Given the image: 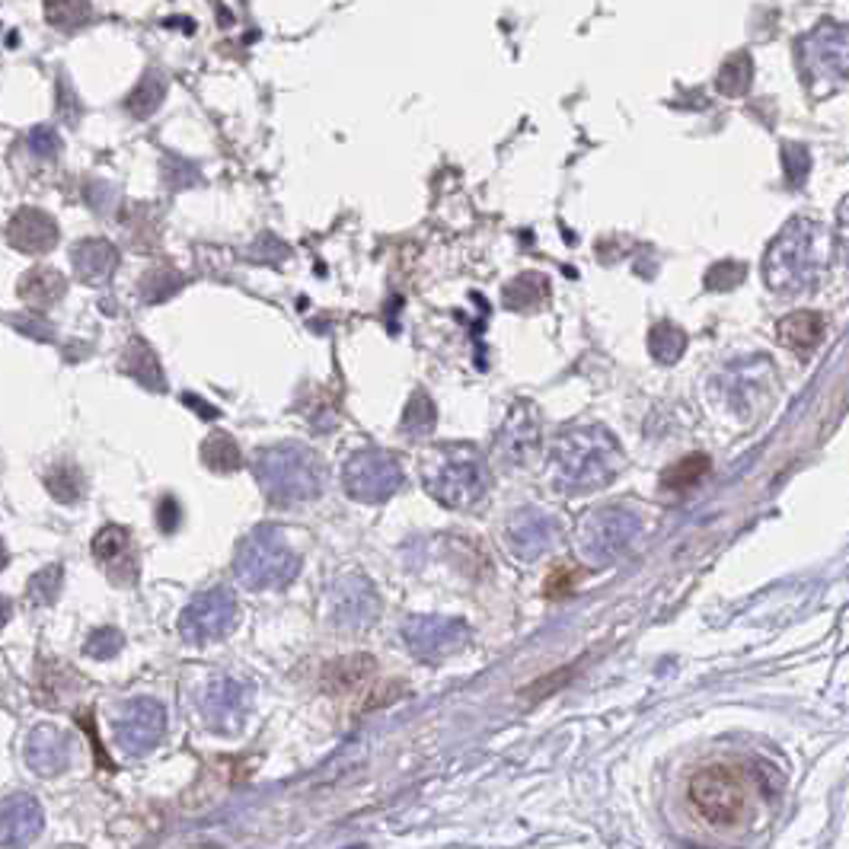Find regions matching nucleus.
Listing matches in <instances>:
<instances>
[{
  "label": "nucleus",
  "instance_id": "f257e3e1",
  "mask_svg": "<svg viewBox=\"0 0 849 849\" xmlns=\"http://www.w3.org/2000/svg\"><path fill=\"white\" fill-rule=\"evenodd\" d=\"M684 798L706 827L735 830L750 821L760 801V786L741 760H709L690 772Z\"/></svg>",
  "mask_w": 849,
  "mask_h": 849
},
{
  "label": "nucleus",
  "instance_id": "f03ea898",
  "mask_svg": "<svg viewBox=\"0 0 849 849\" xmlns=\"http://www.w3.org/2000/svg\"><path fill=\"white\" fill-rule=\"evenodd\" d=\"M259 489L272 505H304L326 492V466L304 444H272L253 461Z\"/></svg>",
  "mask_w": 849,
  "mask_h": 849
},
{
  "label": "nucleus",
  "instance_id": "7ed1b4c3",
  "mask_svg": "<svg viewBox=\"0 0 849 849\" xmlns=\"http://www.w3.org/2000/svg\"><path fill=\"white\" fill-rule=\"evenodd\" d=\"M301 572V556L287 543L284 530L262 524L253 534H246L236 556H233V575L246 592H275L287 588Z\"/></svg>",
  "mask_w": 849,
  "mask_h": 849
},
{
  "label": "nucleus",
  "instance_id": "20e7f679",
  "mask_svg": "<svg viewBox=\"0 0 849 849\" xmlns=\"http://www.w3.org/2000/svg\"><path fill=\"white\" fill-rule=\"evenodd\" d=\"M253 696H256V687L250 680L233 674H214L199 690L195 709L211 731H240V725L253 709Z\"/></svg>",
  "mask_w": 849,
  "mask_h": 849
},
{
  "label": "nucleus",
  "instance_id": "39448f33",
  "mask_svg": "<svg viewBox=\"0 0 849 849\" xmlns=\"http://www.w3.org/2000/svg\"><path fill=\"white\" fill-rule=\"evenodd\" d=\"M236 626V600L228 588L199 594L180 614V636L189 645H208L231 636Z\"/></svg>",
  "mask_w": 849,
  "mask_h": 849
},
{
  "label": "nucleus",
  "instance_id": "423d86ee",
  "mask_svg": "<svg viewBox=\"0 0 849 849\" xmlns=\"http://www.w3.org/2000/svg\"><path fill=\"white\" fill-rule=\"evenodd\" d=\"M166 735V709L151 696L129 699L115 716V745L129 757L151 754Z\"/></svg>",
  "mask_w": 849,
  "mask_h": 849
},
{
  "label": "nucleus",
  "instance_id": "0eeeda50",
  "mask_svg": "<svg viewBox=\"0 0 849 849\" xmlns=\"http://www.w3.org/2000/svg\"><path fill=\"white\" fill-rule=\"evenodd\" d=\"M345 489L358 502H384L400 489V469L381 451H361L345 464Z\"/></svg>",
  "mask_w": 849,
  "mask_h": 849
},
{
  "label": "nucleus",
  "instance_id": "6e6552de",
  "mask_svg": "<svg viewBox=\"0 0 849 849\" xmlns=\"http://www.w3.org/2000/svg\"><path fill=\"white\" fill-rule=\"evenodd\" d=\"M23 757H27V767L36 776H58L71 767V757H74V738L58 728V725H36L29 731L27 745H23Z\"/></svg>",
  "mask_w": 849,
  "mask_h": 849
},
{
  "label": "nucleus",
  "instance_id": "1a4fd4ad",
  "mask_svg": "<svg viewBox=\"0 0 849 849\" xmlns=\"http://www.w3.org/2000/svg\"><path fill=\"white\" fill-rule=\"evenodd\" d=\"M377 610L371 585L361 575H342L330 588V617L338 629H361Z\"/></svg>",
  "mask_w": 849,
  "mask_h": 849
},
{
  "label": "nucleus",
  "instance_id": "9d476101",
  "mask_svg": "<svg viewBox=\"0 0 849 849\" xmlns=\"http://www.w3.org/2000/svg\"><path fill=\"white\" fill-rule=\"evenodd\" d=\"M46 827V811L29 792L0 801V847H27Z\"/></svg>",
  "mask_w": 849,
  "mask_h": 849
},
{
  "label": "nucleus",
  "instance_id": "9b49d317",
  "mask_svg": "<svg viewBox=\"0 0 849 849\" xmlns=\"http://www.w3.org/2000/svg\"><path fill=\"white\" fill-rule=\"evenodd\" d=\"M93 556L105 568V575L115 585H134L138 582V556L131 546V534L119 524H105L103 530L93 537Z\"/></svg>",
  "mask_w": 849,
  "mask_h": 849
},
{
  "label": "nucleus",
  "instance_id": "f8f14e48",
  "mask_svg": "<svg viewBox=\"0 0 849 849\" xmlns=\"http://www.w3.org/2000/svg\"><path fill=\"white\" fill-rule=\"evenodd\" d=\"M7 240L13 250H23L29 256H42L58 243V224L42 208H20L7 224Z\"/></svg>",
  "mask_w": 849,
  "mask_h": 849
},
{
  "label": "nucleus",
  "instance_id": "ddd939ff",
  "mask_svg": "<svg viewBox=\"0 0 849 849\" xmlns=\"http://www.w3.org/2000/svg\"><path fill=\"white\" fill-rule=\"evenodd\" d=\"M71 262L80 282L105 284L119 269V250L103 236H87L71 250Z\"/></svg>",
  "mask_w": 849,
  "mask_h": 849
},
{
  "label": "nucleus",
  "instance_id": "4468645a",
  "mask_svg": "<svg viewBox=\"0 0 849 849\" xmlns=\"http://www.w3.org/2000/svg\"><path fill=\"white\" fill-rule=\"evenodd\" d=\"M64 291H68V279L49 265H36L20 279V297L29 307H52L64 297Z\"/></svg>",
  "mask_w": 849,
  "mask_h": 849
},
{
  "label": "nucleus",
  "instance_id": "2eb2a0df",
  "mask_svg": "<svg viewBox=\"0 0 849 849\" xmlns=\"http://www.w3.org/2000/svg\"><path fill=\"white\" fill-rule=\"evenodd\" d=\"M779 342L786 348H792L798 355H808L818 348L823 335V320L821 313H811V310H801V313H789L782 323H779Z\"/></svg>",
  "mask_w": 849,
  "mask_h": 849
},
{
  "label": "nucleus",
  "instance_id": "dca6fc26",
  "mask_svg": "<svg viewBox=\"0 0 849 849\" xmlns=\"http://www.w3.org/2000/svg\"><path fill=\"white\" fill-rule=\"evenodd\" d=\"M122 371L134 377L144 390H154V393H163L166 390V381H163V371H160V361H156L154 348L144 342V338H131L125 355H122Z\"/></svg>",
  "mask_w": 849,
  "mask_h": 849
},
{
  "label": "nucleus",
  "instance_id": "f3484780",
  "mask_svg": "<svg viewBox=\"0 0 849 849\" xmlns=\"http://www.w3.org/2000/svg\"><path fill=\"white\" fill-rule=\"evenodd\" d=\"M202 464L211 473H236L243 466V451L228 432H211L202 441Z\"/></svg>",
  "mask_w": 849,
  "mask_h": 849
},
{
  "label": "nucleus",
  "instance_id": "a211bd4d",
  "mask_svg": "<svg viewBox=\"0 0 849 849\" xmlns=\"http://www.w3.org/2000/svg\"><path fill=\"white\" fill-rule=\"evenodd\" d=\"M166 97V78L160 71H148L144 78L138 80V87L125 97V109L134 119H151L160 103Z\"/></svg>",
  "mask_w": 849,
  "mask_h": 849
},
{
  "label": "nucleus",
  "instance_id": "6ab92c4d",
  "mask_svg": "<svg viewBox=\"0 0 849 849\" xmlns=\"http://www.w3.org/2000/svg\"><path fill=\"white\" fill-rule=\"evenodd\" d=\"M46 486H49V495L61 505H74L83 498L87 492V479L80 473L78 464H68V461H58V464L49 466L46 473Z\"/></svg>",
  "mask_w": 849,
  "mask_h": 849
},
{
  "label": "nucleus",
  "instance_id": "aec40b11",
  "mask_svg": "<svg viewBox=\"0 0 849 849\" xmlns=\"http://www.w3.org/2000/svg\"><path fill=\"white\" fill-rule=\"evenodd\" d=\"M709 469H712V461L706 454H690V457L668 466V473L661 476V486L670 492L694 489V486H699L709 476Z\"/></svg>",
  "mask_w": 849,
  "mask_h": 849
},
{
  "label": "nucleus",
  "instance_id": "412c9836",
  "mask_svg": "<svg viewBox=\"0 0 849 849\" xmlns=\"http://www.w3.org/2000/svg\"><path fill=\"white\" fill-rule=\"evenodd\" d=\"M46 20L58 32H78L93 20L90 0H46Z\"/></svg>",
  "mask_w": 849,
  "mask_h": 849
},
{
  "label": "nucleus",
  "instance_id": "4be33fe9",
  "mask_svg": "<svg viewBox=\"0 0 849 849\" xmlns=\"http://www.w3.org/2000/svg\"><path fill=\"white\" fill-rule=\"evenodd\" d=\"M374 670V661L371 658H342L326 668V687L335 690V694H345L352 687H358L361 680H367V674Z\"/></svg>",
  "mask_w": 849,
  "mask_h": 849
},
{
  "label": "nucleus",
  "instance_id": "5701e85b",
  "mask_svg": "<svg viewBox=\"0 0 849 849\" xmlns=\"http://www.w3.org/2000/svg\"><path fill=\"white\" fill-rule=\"evenodd\" d=\"M182 284H185V279H182L180 272L156 265V269H151V272L141 279V301H144V304H160V301L173 297Z\"/></svg>",
  "mask_w": 849,
  "mask_h": 849
},
{
  "label": "nucleus",
  "instance_id": "b1692460",
  "mask_svg": "<svg viewBox=\"0 0 849 849\" xmlns=\"http://www.w3.org/2000/svg\"><path fill=\"white\" fill-rule=\"evenodd\" d=\"M61 588H64V572H61V566H46L29 578L27 594L32 604H52V600H58Z\"/></svg>",
  "mask_w": 849,
  "mask_h": 849
},
{
  "label": "nucleus",
  "instance_id": "393cba45",
  "mask_svg": "<svg viewBox=\"0 0 849 849\" xmlns=\"http://www.w3.org/2000/svg\"><path fill=\"white\" fill-rule=\"evenodd\" d=\"M122 648H125V636H122V629H115V626H100V629H93V633H90V639L83 643V655H87V658L109 661V658H115Z\"/></svg>",
  "mask_w": 849,
  "mask_h": 849
},
{
  "label": "nucleus",
  "instance_id": "a878e982",
  "mask_svg": "<svg viewBox=\"0 0 849 849\" xmlns=\"http://www.w3.org/2000/svg\"><path fill=\"white\" fill-rule=\"evenodd\" d=\"M27 148L39 160H54V156L61 154V138H58V131L52 125H36L27 134Z\"/></svg>",
  "mask_w": 849,
  "mask_h": 849
},
{
  "label": "nucleus",
  "instance_id": "bb28decb",
  "mask_svg": "<svg viewBox=\"0 0 849 849\" xmlns=\"http://www.w3.org/2000/svg\"><path fill=\"white\" fill-rule=\"evenodd\" d=\"M163 180L170 189H185V185H195L202 180V173L195 170V163H189L182 156H166L163 160Z\"/></svg>",
  "mask_w": 849,
  "mask_h": 849
},
{
  "label": "nucleus",
  "instance_id": "cd10ccee",
  "mask_svg": "<svg viewBox=\"0 0 849 849\" xmlns=\"http://www.w3.org/2000/svg\"><path fill=\"white\" fill-rule=\"evenodd\" d=\"M578 566H556L549 572V578H546V585H543V592L546 597H553V600H559V597H568V594L575 592V585H578Z\"/></svg>",
  "mask_w": 849,
  "mask_h": 849
},
{
  "label": "nucleus",
  "instance_id": "c85d7f7f",
  "mask_svg": "<svg viewBox=\"0 0 849 849\" xmlns=\"http://www.w3.org/2000/svg\"><path fill=\"white\" fill-rule=\"evenodd\" d=\"M10 323H13L20 333L32 335L36 342H49V338H54V326L49 320H42V316H23V320L10 316Z\"/></svg>",
  "mask_w": 849,
  "mask_h": 849
},
{
  "label": "nucleus",
  "instance_id": "c756f323",
  "mask_svg": "<svg viewBox=\"0 0 849 849\" xmlns=\"http://www.w3.org/2000/svg\"><path fill=\"white\" fill-rule=\"evenodd\" d=\"M180 517H182L180 502H176L173 495H163V498H160V505H156V520H160V530H163V534H173V530L180 527Z\"/></svg>",
  "mask_w": 849,
  "mask_h": 849
},
{
  "label": "nucleus",
  "instance_id": "7c9ffc66",
  "mask_svg": "<svg viewBox=\"0 0 849 849\" xmlns=\"http://www.w3.org/2000/svg\"><path fill=\"white\" fill-rule=\"evenodd\" d=\"M87 199H90V205L97 208V211H109V202L115 199V189L112 185H105V182H90V189H87Z\"/></svg>",
  "mask_w": 849,
  "mask_h": 849
},
{
  "label": "nucleus",
  "instance_id": "2f4dec72",
  "mask_svg": "<svg viewBox=\"0 0 849 849\" xmlns=\"http://www.w3.org/2000/svg\"><path fill=\"white\" fill-rule=\"evenodd\" d=\"M10 617H13V604H10V597H3V594H0V629L10 623Z\"/></svg>",
  "mask_w": 849,
  "mask_h": 849
},
{
  "label": "nucleus",
  "instance_id": "473e14b6",
  "mask_svg": "<svg viewBox=\"0 0 849 849\" xmlns=\"http://www.w3.org/2000/svg\"><path fill=\"white\" fill-rule=\"evenodd\" d=\"M7 563H10V556H7V546H3V540H0V572L7 568Z\"/></svg>",
  "mask_w": 849,
  "mask_h": 849
}]
</instances>
